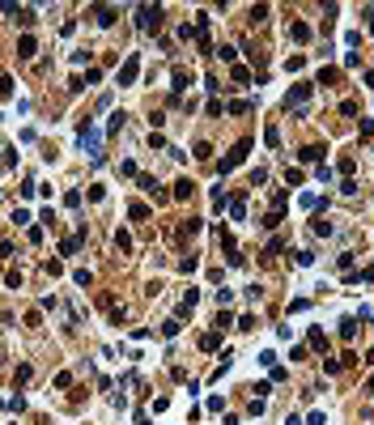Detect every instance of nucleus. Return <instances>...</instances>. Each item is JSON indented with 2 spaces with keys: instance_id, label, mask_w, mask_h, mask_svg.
Here are the masks:
<instances>
[{
  "instance_id": "nucleus-49",
  "label": "nucleus",
  "mask_w": 374,
  "mask_h": 425,
  "mask_svg": "<svg viewBox=\"0 0 374 425\" xmlns=\"http://www.w3.org/2000/svg\"><path fill=\"white\" fill-rule=\"evenodd\" d=\"M136 425H149V412H145V408L136 412Z\"/></svg>"
},
{
  "instance_id": "nucleus-7",
  "label": "nucleus",
  "mask_w": 374,
  "mask_h": 425,
  "mask_svg": "<svg viewBox=\"0 0 374 425\" xmlns=\"http://www.w3.org/2000/svg\"><path fill=\"white\" fill-rule=\"evenodd\" d=\"M298 162H302V166H323V149L319 145H302L298 149Z\"/></svg>"
},
{
  "instance_id": "nucleus-1",
  "label": "nucleus",
  "mask_w": 374,
  "mask_h": 425,
  "mask_svg": "<svg viewBox=\"0 0 374 425\" xmlns=\"http://www.w3.org/2000/svg\"><path fill=\"white\" fill-rule=\"evenodd\" d=\"M77 132H81V149L90 153V162H94V166H102V140H98V132H94V119H81Z\"/></svg>"
},
{
  "instance_id": "nucleus-23",
  "label": "nucleus",
  "mask_w": 374,
  "mask_h": 425,
  "mask_svg": "<svg viewBox=\"0 0 374 425\" xmlns=\"http://www.w3.org/2000/svg\"><path fill=\"white\" fill-rule=\"evenodd\" d=\"M336 170H340L344 179H353V170H357V162H353V158H340V162H336Z\"/></svg>"
},
{
  "instance_id": "nucleus-24",
  "label": "nucleus",
  "mask_w": 374,
  "mask_h": 425,
  "mask_svg": "<svg viewBox=\"0 0 374 425\" xmlns=\"http://www.w3.org/2000/svg\"><path fill=\"white\" fill-rule=\"evenodd\" d=\"M191 153H196L200 162H209L213 158V145H209V140H196V149H191Z\"/></svg>"
},
{
  "instance_id": "nucleus-40",
  "label": "nucleus",
  "mask_w": 374,
  "mask_h": 425,
  "mask_svg": "<svg viewBox=\"0 0 374 425\" xmlns=\"http://www.w3.org/2000/svg\"><path fill=\"white\" fill-rule=\"evenodd\" d=\"M30 374H34V370H30V366H26V361H21V366H17V374H13V379H17V383H30Z\"/></svg>"
},
{
  "instance_id": "nucleus-27",
  "label": "nucleus",
  "mask_w": 374,
  "mask_h": 425,
  "mask_svg": "<svg viewBox=\"0 0 374 425\" xmlns=\"http://www.w3.org/2000/svg\"><path fill=\"white\" fill-rule=\"evenodd\" d=\"M285 204H289V192H276L272 196V212H281V217H285Z\"/></svg>"
},
{
  "instance_id": "nucleus-12",
  "label": "nucleus",
  "mask_w": 374,
  "mask_h": 425,
  "mask_svg": "<svg viewBox=\"0 0 374 425\" xmlns=\"http://www.w3.org/2000/svg\"><path fill=\"white\" fill-rule=\"evenodd\" d=\"M230 217H234V221H243V217H247V196H243V192L230 200Z\"/></svg>"
},
{
  "instance_id": "nucleus-22",
  "label": "nucleus",
  "mask_w": 374,
  "mask_h": 425,
  "mask_svg": "<svg viewBox=\"0 0 374 425\" xmlns=\"http://www.w3.org/2000/svg\"><path fill=\"white\" fill-rule=\"evenodd\" d=\"M310 230H315L319 238H328V234H336V226H332V221H323V217H315V226H310Z\"/></svg>"
},
{
  "instance_id": "nucleus-26",
  "label": "nucleus",
  "mask_w": 374,
  "mask_h": 425,
  "mask_svg": "<svg viewBox=\"0 0 374 425\" xmlns=\"http://www.w3.org/2000/svg\"><path fill=\"white\" fill-rule=\"evenodd\" d=\"M340 336H344V340L357 336V319H340Z\"/></svg>"
},
{
  "instance_id": "nucleus-44",
  "label": "nucleus",
  "mask_w": 374,
  "mask_h": 425,
  "mask_svg": "<svg viewBox=\"0 0 374 425\" xmlns=\"http://www.w3.org/2000/svg\"><path fill=\"white\" fill-rule=\"evenodd\" d=\"M64 204H68V208H77V204H81V192H77V187H72V192H64Z\"/></svg>"
},
{
  "instance_id": "nucleus-9",
  "label": "nucleus",
  "mask_w": 374,
  "mask_h": 425,
  "mask_svg": "<svg viewBox=\"0 0 374 425\" xmlns=\"http://www.w3.org/2000/svg\"><path fill=\"white\" fill-rule=\"evenodd\" d=\"M225 111H230V115H251L255 102H251V98H234V102H225Z\"/></svg>"
},
{
  "instance_id": "nucleus-47",
  "label": "nucleus",
  "mask_w": 374,
  "mask_h": 425,
  "mask_svg": "<svg viewBox=\"0 0 374 425\" xmlns=\"http://www.w3.org/2000/svg\"><path fill=\"white\" fill-rule=\"evenodd\" d=\"M90 200H106V187L102 183H90Z\"/></svg>"
},
{
  "instance_id": "nucleus-43",
  "label": "nucleus",
  "mask_w": 374,
  "mask_h": 425,
  "mask_svg": "<svg viewBox=\"0 0 374 425\" xmlns=\"http://www.w3.org/2000/svg\"><path fill=\"white\" fill-rule=\"evenodd\" d=\"M340 115H349V119H353V115H357V102H353V98H344V102H340Z\"/></svg>"
},
{
  "instance_id": "nucleus-38",
  "label": "nucleus",
  "mask_w": 374,
  "mask_h": 425,
  "mask_svg": "<svg viewBox=\"0 0 374 425\" xmlns=\"http://www.w3.org/2000/svg\"><path fill=\"white\" fill-rule=\"evenodd\" d=\"M119 174H128V179H136L140 170H136V162H119Z\"/></svg>"
},
{
  "instance_id": "nucleus-30",
  "label": "nucleus",
  "mask_w": 374,
  "mask_h": 425,
  "mask_svg": "<svg viewBox=\"0 0 374 425\" xmlns=\"http://www.w3.org/2000/svg\"><path fill=\"white\" fill-rule=\"evenodd\" d=\"M234 81H238V85H247V81H251V68H243V64H234V73H230Z\"/></svg>"
},
{
  "instance_id": "nucleus-36",
  "label": "nucleus",
  "mask_w": 374,
  "mask_h": 425,
  "mask_svg": "<svg viewBox=\"0 0 374 425\" xmlns=\"http://www.w3.org/2000/svg\"><path fill=\"white\" fill-rule=\"evenodd\" d=\"M64 387H72V374L60 370V374H55V391H64Z\"/></svg>"
},
{
  "instance_id": "nucleus-20",
  "label": "nucleus",
  "mask_w": 374,
  "mask_h": 425,
  "mask_svg": "<svg viewBox=\"0 0 374 425\" xmlns=\"http://www.w3.org/2000/svg\"><path fill=\"white\" fill-rule=\"evenodd\" d=\"M72 281H77L81 289H90V285H94V272H90V268H77V272H72Z\"/></svg>"
},
{
  "instance_id": "nucleus-21",
  "label": "nucleus",
  "mask_w": 374,
  "mask_h": 425,
  "mask_svg": "<svg viewBox=\"0 0 374 425\" xmlns=\"http://www.w3.org/2000/svg\"><path fill=\"white\" fill-rule=\"evenodd\" d=\"M128 217L132 221H145V217H149V204H140V200H136V204H128Z\"/></svg>"
},
{
  "instance_id": "nucleus-33",
  "label": "nucleus",
  "mask_w": 374,
  "mask_h": 425,
  "mask_svg": "<svg viewBox=\"0 0 374 425\" xmlns=\"http://www.w3.org/2000/svg\"><path fill=\"white\" fill-rule=\"evenodd\" d=\"M213 55H221L225 64H234V55H238V51H234V47H213Z\"/></svg>"
},
{
  "instance_id": "nucleus-5",
  "label": "nucleus",
  "mask_w": 374,
  "mask_h": 425,
  "mask_svg": "<svg viewBox=\"0 0 374 425\" xmlns=\"http://www.w3.org/2000/svg\"><path fill=\"white\" fill-rule=\"evenodd\" d=\"M136 73H140V55L132 51L128 60L119 64V77H115V81H119V85H132V81H136Z\"/></svg>"
},
{
  "instance_id": "nucleus-13",
  "label": "nucleus",
  "mask_w": 374,
  "mask_h": 425,
  "mask_svg": "<svg viewBox=\"0 0 374 425\" xmlns=\"http://www.w3.org/2000/svg\"><path fill=\"white\" fill-rule=\"evenodd\" d=\"M200 349L204 353H217V349H221V332H204L200 336Z\"/></svg>"
},
{
  "instance_id": "nucleus-15",
  "label": "nucleus",
  "mask_w": 374,
  "mask_h": 425,
  "mask_svg": "<svg viewBox=\"0 0 374 425\" xmlns=\"http://www.w3.org/2000/svg\"><path fill=\"white\" fill-rule=\"evenodd\" d=\"M191 192H196V183H191V179H179L175 183V200H191Z\"/></svg>"
},
{
  "instance_id": "nucleus-3",
  "label": "nucleus",
  "mask_w": 374,
  "mask_h": 425,
  "mask_svg": "<svg viewBox=\"0 0 374 425\" xmlns=\"http://www.w3.org/2000/svg\"><path fill=\"white\" fill-rule=\"evenodd\" d=\"M162 17H166V9H162V5H140V9H136V30H145V34L158 30V26H162Z\"/></svg>"
},
{
  "instance_id": "nucleus-17",
  "label": "nucleus",
  "mask_w": 374,
  "mask_h": 425,
  "mask_svg": "<svg viewBox=\"0 0 374 425\" xmlns=\"http://www.w3.org/2000/svg\"><path fill=\"white\" fill-rule=\"evenodd\" d=\"M264 145H268V149H276V145H281V128H276V124H268V128H264Z\"/></svg>"
},
{
  "instance_id": "nucleus-14",
  "label": "nucleus",
  "mask_w": 374,
  "mask_h": 425,
  "mask_svg": "<svg viewBox=\"0 0 374 425\" xmlns=\"http://www.w3.org/2000/svg\"><path fill=\"white\" fill-rule=\"evenodd\" d=\"M310 349H315V353H328V336H323V327H310Z\"/></svg>"
},
{
  "instance_id": "nucleus-42",
  "label": "nucleus",
  "mask_w": 374,
  "mask_h": 425,
  "mask_svg": "<svg viewBox=\"0 0 374 425\" xmlns=\"http://www.w3.org/2000/svg\"><path fill=\"white\" fill-rule=\"evenodd\" d=\"M323 370H328V374H340L344 366H340V357H328V361H323Z\"/></svg>"
},
{
  "instance_id": "nucleus-48",
  "label": "nucleus",
  "mask_w": 374,
  "mask_h": 425,
  "mask_svg": "<svg viewBox=\"0 0 374 425\" xmlns=\"http://www.w3.org/2000/svg\"><path fill=\"white\" fill-rule=\"evenodd\" d=\"M13 94V77H0V98H9Z\"/></svg>"
},
{
  "instance_id": "nucleus-39",
  "label": "nucleus",
  "mask_w": 374,
  "mask_h": 425,
  "mask_svg": "<svg viewBox=\"0 0 374 425\" xmlns=\"http://www.w3.org/2000/svg\"><path fill=\"white\" fill-rule=\"evenodd\" d=\"M230 302H234V293H230V289L221 285V289H217V306H230Z\"/></svg>"
},
{
  "instance_id": "nucleus-41",
  "label": "nucleus",
  "mask_w": 374,
  "mask_h": 425,
  "mask_svg": "<svg viewBox=\"0 0 374 425\" xmlns=\"http://www.w3.org/2000/svg\"><path fill=\"white\" fill-rule=\"evenodd\" d=\"M251 21H268V5H255V9H251Z\"/></svg>"
},
{
  "instance_id": "nucleus-32",
  "label": "nucleus",
  "mask_w": 374,
  "mask_h": 425,
  "mask_svg": "<svg viewBox=\"0 0 374 425\" xmlns=\"http://www.w3.org/2000/svg\"><path fill=\"white\" fill-rule=\"evenodd\" d=\"M302 64H306V55H289V60H285L289 73H302Z\"/></svg>"
},
{
  "instance_id": "nucleus-51",
  "label": "nucleus",
  "mask_w": 374,
  "mask_h": 425,
  "mask_svg": "<svg viewBox=\"0 0 374 425\" xmlns=\"http://www.w3.org/2000/svg\"><path fill=\"white\" fill-rule=\"evenodd\" d=\"M361 361H366V366H374V349H370V353H366V357H361Z\"/></svg>"
},
{
  "instance_id": "nucleus-37",
  "label": "nucleus",
  "mask_w": 374,
  "mask_h": 425,
  "mask_svg": "<svg viewBox=\"0 0 374 425\" xmlns=\"http://www.w3.org/2000/svg\"><path fill=\"white\" fill-rule=\"evenodd\" d=\"M281 247H285V238H268V247H264V255H268V259H272L276 251H281Z\"/></svg>"
},
{
  "instance_id": "nucleus-28",
  "label": "nucleus",
  "mask_w": 374,
  "mask_h": 425,
  "mask_svg": "<svg viewBox=\"0 0 374 425\" xmlns=\"http://www.w3.org/2000/svg\"><path fill=\"white\" fill-rule=\"evenodd\" d=\"M285 183H289V187H302L306 174H302V170H285Z\"/></svg>"
},
{
  "instance_id": "nucleus-35",
  "label": "nucleus",
  "mask_w": 374,
  "mask_h": 425,
  "mask_svg": "<svg viewBox=\"0 0 374 425\" xmlns=\"http://www.w3.org/2000/svg\"><path fill=\"white\" fill-rule=\"evenodd\" d=\"M260 183H268V170H264V166L251 170V187H260Z\"/></svg>"
},
{
  "instance_id": "nucleus-19",
  "label": "nucleus",
  "mask_w": 374,
  "mask_h": 425,
  "mask_svg": "<svg viewBox=\"0 0 374 425\" xmlns=\"http://www.w3.org/2000/svg\"><path fill=\"white\" fill-rule=\"evenodd\" d=\"M115 251H124V255L132 251V234L128 230H115Z\"/></svg>"
},
{
  "instance_id": "nucleus-45",
  "label": "nucleus",
  "mask_w": 374,
  "mask_h": 425,
  "mask_svg": "<svg viewBox=\"0 0 374 425\" xmlns=\"http://www.w3.org/2000/svg\"><path fill=\"white\" fill-rule=\"evenodd\" d=\"M302 208L315 212V208H319V196H315V192H306V196H302Z\"/></svg>"
},
{
  "instance_id": "nucleus-18",
  "label": "nucleus",
  "mask_w": 374,
  "mask_h": 425,
  "mask_svg": "<svg viewBox=\"0 0 374 425\" xmlns=\"http://www.w3.org/2000/svg\"><path fill=\"white\" fill-rule=\"evenodd\" d=\"M196 302H200V293H196V289H187V293H183V302H179V315H191V306H196Z\"/></svg>"
},
{
  "instance_id": "nucleus-29",
  "label": "nucleus",
  "mask_w": 374,
  "mask_h": 425,
  "mask_svg": "<svg viewBox=\"0 0 374 425\" xmlns=\"http://www.w3.org/2000/svg\"><path fill=\"white\" fill-rule=\"evenodd\" d=\"M179 327H183L179 319H166V323H162V336H166V340H170V336H179Z\"/></svg>"
},
{
  "instance_id": "nucleus-34",
  "label": "nucleus",
  "mask_w": 374,
  "mask_h": 425,
  "mask_svg": "<svg viewBox=\"0 0 374 425\" xmlns=\"http://www.w3.org/2000/svg\"><path fill=\"white\" fill-rule=\"evenodd\" d=\"M124 119H128V115H124V111H115V115H111V128H106V132H111V136H115V132H119V128H124Z\"/></svg>"
},
{
  "instance_id": "nucleus-4",
  "label": "nucleus",
  "mask_w": 374,
  "mask_h": 425,
  "mask_svg": "<svg viewBox=\"0 0 374 425\" xmlns=\"http://www.w3.org/2000/svg\"><path fill=\"white\" fill-rule=\"evenodd\" d=\"M310 94H315V85H310V81H302V85H294L285 94V106H294V111H306V98Z\"/></svg>"
},
{
  "instance_id": "nucleus-50",
  "label": "nucleus",
  "mask_w": 374,
  "mask_h": 425,
  "mask_svg": "<svg viewBox=\"0 0 374 425\" xmlns=\"http://www.w3.org/2000/svg\"><path fill=\"white\" fill-rule=\"evenodd\" d=\"M361 391H366V396H374V379H366V387H361Z\"/></svg>"
},
{
  "instance_id": "nucleus-6",
  "label": "nucleus",
  "mask_w": 374,
  "mask_h": 425,
  "mask_svg": "<svg viewBox=\"0 0 374 425\" xmlns=\"http://www.w3.org/2000/svg\"><path fill=\"white\" fill-rule=\"evenodd\" d=\"M187 85H191V73H187V68H175V73H170V98H183Z\"/></svg>"
},
{
  "instance_id": "nucleus-16",
  "label": "nucleus",
  "mask_w": 374,
  "mask_h": 425,
  "mask_svg": "<svg viewBox=\"0 0 374 425\" xmlns=\"http://www.w3.org/2000/svg\"><path fill=\"white\" fill-rule=\"evenodd\" d=\"M340 81V68H319V81L315 85H336Z\"/></svg>"
},
{
  "instance_id": "nucleus-52",
  "label": "nucleus",
  "mask_w": 374,
  "mask_h": 425,
  "mask_svg": "<svg viewBox=\"0 0 374 425\" xmlns=\"http://www.w3.org/2000/svg\"><path fill=\"white\" fill-rule=\"evenodd\" d=\"M285 425H302V421H298V417H285Z\"/></svg>"
},
{
  "instance_id": "nucleus-2",
  "label": "nucleus",
  "mask_w": 374,
  "mask_h": 425,
  "mask_svg": "<svg viewBox=\"0 0 374 425\" xmlns=\"http://www.w3.org/2000/svg\"><path fill=\"white\" fill-rule=\"evenodd\" d=\"M247 153H251V140L243 136V140H238V145H234L230 153H225L221 162H217V174H230V170H238V166H243V162H247Z\"/></svg>"
},
{
  "instance_id": "nucleus-8",
  "label": "nucleus",
  "mask_w": 374,
  "mask_h": 425,
  "mask_svg": "<svg viewBox=\"0 0 374 425\" xmlns=\"http://www.w3.org/2000/svg\"><path fill=\"white\" fill-rule=\"evenodd\" d=\"M34 51H39V43H34L30 34H21V39H17V55H21V60H34Z\"/></svg>"
},
{
  "instance_id": "nucleus-10",
  "label": "nucleus",
  "mask_w": 374,
  "mask_h": 425,
  "mask_svg": "<svg viewBox=\"0 0 374 425\" xmlns=\"http://www.w3.org/2000/svg\"><path fill=\"white\" fill-rule=\"evenodd\" d=\"M94 17H98V26H115V9L111 5H94Z\"/></svg>"
},
{
  "instance_id": "nucleus-46",
  "label": "nucleus",
  "mask_w": 374,
  "mask_h": 425,
  "mask_svg": "<svg viewBox=\"0 0 374 425\" xmlns=\"http://www.w3.org/2000/svg\"><path fill=\"white\" fill-rule=\"evenodd\" d=\"M340 196H357V183L353 179H340Z\"/></svg>"
},
{
  "instance_id": "nucleus-11",
  "label": "nucleus",
  "mask_w": 374,
  "mask_h": 425,
  "mask_svg": "<svg viewBox=\"0 0 374 425\" xmlns=\"http://www.w3.org/2000/svg\"><path fill=\"white\" fill-rule=\"evenodd\" d=\"M289 39L294 43H310V26L306 21H294V26H289Z\"/></svg>"
},
{
  "instance_id": "nucleus-31",
  "label": "nucleus",
  "mask_w": 374,
  "mask_h": 425,
  "mask_svg": "<svg viewBox=\"0 0 374 425\" xmlns=\"http://www.w3.org/2000/svg\"><path fill=\"white\" fill-rule=\"evenodd\" d=\"M77 247H81V238H64L60 242V255H77Z\"/></svg>"
},
{
  "instance_id": "nucleus-25",
  "label": "nucleus",
  "mask_w": 374,
  "mask_h": 425,
  "mask_svg": "<svg viewBox=\"0 0 374 425\" xmlns=\"http://www.w3.org/2000/svg\"><path fill=\"white\" fill-rule=\"evenodd\" d=\"M13 226H26V230H30V226H34V217H30L26 208H13Z\"/></svg>"
}]
</instances>
